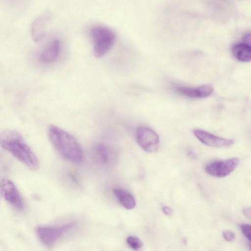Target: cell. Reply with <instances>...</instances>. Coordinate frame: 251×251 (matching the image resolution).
Instances as JSON below:
<instances>
[{"mask_svg":"<svg viewBox=\"0 0 251 251\" xmlns=\"http://www.w3.org/2000/svg\"><path fill=\"white\" fill-rule=\"evenodd\" d=\"M48 136L53 147L64 159L75 163L83 161L84 154L82 148L72 134L51 125L49 128Z\"/></svg>","mask_w":251,"mask_h":251,"instance_id":"1","label":"cell"},{"mask_svg":"<svg viewBox=\"0 0 251 251\" xmlns=\"http://www.w3.org/2000/svg\"><path fill=\"white\" fill-rule=\"evenodd\" d=\"M0 145L29 169L33 170L38 169V159L19 132L12 130L4 131L0 135Z\"/></svg>","mask_w":251,"mask_h":251,"instance_id":"2","label":"cell"},{"mask_svg":"<svg viewBox=\"0 0 251 251\" xmlns=\"http://www.w3.org/2000/svg\"><path fill=\"white\" fill-rule=\"evenodd\" d=\"M90 36L93 43V53L97 58L105 55L115 41V33L110 28L101 25L92 27Z\"/></svg>","mask_w":251,"mask_h":251,"instance_id":"3","label":"cell"},{"mask_svg":"<svg viewBox=\"0 0 251 251\" xmlns=\"http://www.w3.org/2000/svg\"><path fill=\"white\" fill-rule=\"evenodd\" d=\"M74 222L58 226H40L36 228V233L40 241L46 246H51L66 232L73 228Z\"/></svg>","mask_w":251,"mask_h":251,"instance_id":"4","label":"cell"},{"mask_svg":"<svg viewBox=\"0 0 251 251\" xmlns=\"http://www.w3.org/2000/svg\"><path fill=\"white\" fill-rule=\"evenodd\" d=\"M0 191L3 199L14 208L19 211L25 208L24 200L12 181L7 178L0 181Z\"/></svg>","mask_w":251,"mask_h":251,"instance_id":"5","label":"cell"},{"mask_svg":"<svg viewBox=\"0 0 251 251\" xmlns=\"http://www.w3.org/2000/svg\"><path fill=\"white\" fill-rule=\"evenodd\" d=\"M135 135L138 144L144 150L149 152H154L158 150L159 137L151 129L139 126L136 129Z\"/></svg>","mask_w":251,"mask_h":251,"instance_id":"6","label":"cell"},{"mask_svg":"<svg viewBox=\"0 0 251 251\" xmlns=\"http://www.w3.org/2000/svg\"><path fill=\"white\" fill-rule=\"evenodd\" d=\"M239 162V159L235 157L215 161L208 163L205 170L211 176L222 177L230 174L236 168Z\"/></svg>","mask_w":251,"mask_h":251,"instance_id":"7","label":"cell"},{"mask_svg":"<svg viewBox=\"0 0 251 251\" xmlns=\"http://www.w3.org/2000/svg\"><path fill=\"white\" fill-rule=\"evenodd\" d=\"M193 133L199 141L210 147H228L231 146L234 143L233 140L221 138L201 129H195Z\"/></svg>","mask_w":251,"mask_h":251,"instance_id":"8","label":"cell"},{"mask_svg":"<svg viewBox=\"0 0 251 251\" xmlns=\"http://www.w3.org/2000/svg\"><path fill=\"white\" fill-rule=\"evenodd\" d=\"M173 88L180 95L191 98H205L210 96L214 91L213 87L210 84H204L196 88L175 84Z\"/></svg>","mask_w":251,"mask_h":251,"instance_id":"9","label":"cell"},{"mask_svg":"<svg viewBox=\"0 0 251 251\" xmlns=\"http://www.w3.org/2000/svg\"><path fill=\"white\" fill-rule=\"evenodd\" d=\"M50 20V14L45 12L34 20L31 25L30 32L32 38L35 42H39L44 38L47 26Z\"/></svg>","mask_w":251,"mask_h":251,"instance_id":"10","label":"cell"},{"mask_svg":"<svg viewBox=\"0 0 251 251\" xmlns=\"http://www.w3.org/2000/svg\"><path fill=\"white\" fill-rule=\"evenodd\" d=\"M61 50V43L57 39L50 41L40 52L39 60L44 64H50L56 60Z\"/></svg>","mask_w":251,"mask_h":251,"instance_id":"11","label":"cell"},{"mask_svg":"<svg viewBox=\"0 0 251 251\" xmlns=\"http://www.w3.org/2000/svg\"><path fill=\"white\" fill-rule=\"evenodd\" d=\"M113 193L121 204L126 209L134 208L136 202L133 196L127 191L121 188H115Z\"/></svg>","mask_w":251,"mask_h":251,"instance_id":"12","label":"cell"},{"mask_svg":"<svg viewBox=\"0 0 251 251\" xmlns=\"http://www.w3.org/2000/svg\"><path fill=\"white\" fill-rule=\"evenodd\" d=\"M234 56L241 62L251 61V47L245 43L234 45L232 49Z\"/></svg>","mask_w":251,"mask_h":251,"instance_id":"13","label":"cell"},{"mask_svg":"<svg viewBox=\"0 0 251 251\" xmlns=\"http://www.w3.org/2000/svg\"><path fill=\"white\" fill-rule=\"evenodd\" d=\"M95 155L101 163H107L111 157V152L110 149L105 145L99 144L94 149Z\"/></svg>","mask_w":251,"mask_h":251,"instance_id":"14","label":"cell"},{"mask_svg":"<svg viewBox=\"0 0 251 251\" xmlns=\"http://www.w3.org/2000/svg\"><path fill=\"white\" fill-rule=\"evenodd\" d=\"M128 245L133 250H137L143 246V243L138 238L130 236L126 238Z\"/></svg>","mask_w":251,"mask_h":251,"instance_id":"15","label":"cell"},{"mask_svg":"<svg viewBox=\"0 0 251 251\" xmlns=\"http://www.w3.org/2000/svg\"><path fill=\"white\" fill-rule=\"evenodd\" d=\"M241 229L244 235L251 241V225L242 224L241 225Z\"/></svg>","mask_w":251,"mask_h":251,"instance_id":"16","label":"cell"},{"mask_svg":"<svg viewBox=\"0 0 251 251\" xmlns=\"http://www.w3.org/2000/svg\"><path fill=\"white\" fill-rule=\"evenodd\" d=\"M223 236L224 239L227 241H232L235 238L234 233L229 230L224 231L223 233Z\"/></svg>","mask_w":251,"mask_h":251,"instance_id":"17","label":"cell"},{"mask_svg":"<svg viewBox=\"0 0 251 251\" xmlns=\"http://www.w3.org/2000/svg\"><path fill=\"white\" fill-rule=\"evenodd\" d=\"M243 41L244 43L251 47V33L245 35L243 37Z\"/></svg>","mask_w":251,"mask_h":251,"instance_id":"18","label":"cell"},{"mask_svg":"<svg viewBox=\"0 0 251 251\" xmlns=\"http://www.w3.org/2000/svg\"><path fill=\"white\" fill-rule=\"evenodd\" d=\"M162 210L163 212L167 216H171L173 213V210L170 207L167 206H163Z\"/></svg>","mask_w":251,"mask_h":251,"instance_id":"19","label":"cell"},{"mask_svg":"<svg viewBox=\"0 0 251 251\" xmlns=\"http://www.w3.org/2000/svg\"><path fill=\"white\" fill-rule=\"evenodd\" d=\"M243 212L246 217L251 220V207L244 208Z\"/></svg>","mask_w":251,"mask_h":251,"instance_id":"20","label":"cell"}]
</instances>
